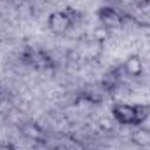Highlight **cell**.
<instances>
[{"instance_id": "6", "label": "cell", "mask_w": 150, "mask_h": 150, "mask_svg": "<svg viewBox=\"0 0 150 150\" xmlns=\"http://www.w3.org/2000/svg\"><path fill=\"white\" fill-rule=\"evenodd\" d=\"M105 89H103V86L100 84V86H87L86 89H82V93L79 94V100H82V101H87V103H93V105H100V103H103V100H105Z\"/></svg>"}, {"instance_id": "1", "label": "cell", "mask_w": 150, "mask_h": 150, "mask_svg": "<svg viewBox=\"0 0 150 150\" xmlns=\"http://www.w3.org/2000/svg\"><path fill=\"white\" fill-rule=\"evenodd\" d=\"M110 113L112 119L120 126L138 127L143 126L150 117V107L145 103H113Z\"/></svg>"}, {"instance_id": "7", "label": "cell", "mask_w": 150, "mask_h": 150, "mask_svg": "<svg viewBox=\"0 0 150 150\" xmlns=\"http://www.w3.org/2000/svg\"><path fill=\"white\" fill-rule=\"evenodd\" d=\"M122 68H124L126 75L136 79V77H142V75H143V68H145V67H143V61H142V58H140L138 54H129V56L126 58Z\"/></svg>"}, {"instance_id": "4", "label": "cell", "mask_w": 150, "mask_h": 150, "mask_svg": "<svg viewBox=\"0 0 150 150\" xmlns=\"http://www.w3.org/2000/svg\"><path fill=\"white\" fill-rule=\"evenodd\" d=\"M96 18H98V23L101 26H105L107 30H120L126 23V14L122 11H119L117 7L113 5H101L98 11H96Z\"/></svg>"}, {"instance_id": "3", "label": "cell", "mask_w": 150, "mask_h": 150, "mask_svg": "<svg viewBox=\"0 0 150 150\" xmlns=\"http://www.w3.org/2000/svg\"><path fill=\"white\" fill-rule=\"evenodd\" d=\"M21 61L38 72H51L56 68V61L52 59V56L49 52H45L44 49H33V47H26L21 52Z\"/></svg>"}, {"instance_id": "9", "label": "cell", "mask_w": 150, "mask_h": 150, "mask_svg": "<svg viewBox=\"0 0 150 150\" xmlns=\"http://www.w3.org/2000/svg\"><path fill=\"white\" fill-rule=\"evenodd\" d=\"M110 37V30H107L105 26H101V25H98L94 30H93V38L96 40V42H105V40H108Z\"/></svg>"}, {"instance_id": "10", "label": "cell", "mask_w": 150, "mask_h": 150, "mask_svg": "<svg viewBox=\"0 0 150 150\" xmlns=\"http://www.w3.org/2000/svg\"><path fill=\"white\" fill-rule=\"evenodd\" d=\"M0 150H18V149H16V145H14V143L5 142V143H0Z\"/></svg>"}, {"instance_id": "5", "label": "cell", "mask_w": 150, "mask_h": 150, "mask_svg": "<svg viewBox=\"0 0 150 150\" xmlns=\"http://www.w3.org/2000/svg\"><path fill=\"white\" fill-rule=\"evenodd\" d=\"M19 133L26 138V140H30V142H33V143H38V145H42V143H45V131H44V127L35 122V120H26V122H23L21 126H19Z\"/></svg>"}, {"instance_id": "11", "label": "cell", "mask_w": 150, "mask_h": 150, "mask_svg": "<svg viewBox=\"0 0 150 150\" xmlns=\"http://www.w3.org/2000/svg\"><path fill=\"white\" fill-rule=\"evenodd\" d=\"M49 150H70V147L65 145V143H56V145H52Z\"/></svg>"}, {"instance_id": "12", "label": "cell", "mask_w": 150, "mask_h": 150, "mask_svg": "<svg viewBox=\"0 0 150 150\" xmlns=\"http://www.w3.org/2000/svg\"><path fill=\"white\" fill-rule=\"evenodd\" d=\"M70 150H89L86 145H82V143H79V142H75L74 145L70 147Z\"/></svg>"}, {"instance_id": "2", "label": "cell", "mask_w": 150, "mask_h": 150, "mask_svg": "<svg viewBox=\"0 0 150 150\" xmlns=\"http://www.w3.org/2000/svg\"><path fill=\"white\" fill-rule=\"evenodd\" d=\"M79 11H75L72 7H67L65 11H54L49 14L47 18V26L51 30V33L54 35H67L75 25V18H79Z\"/></svg>"}, {"instance_id": "8", "label": "cell", "mask_w": 150, "mask_h": 150, "mask_svg": "<svg viewBox=\"0 0 150 150\" xmlns=\"http://www.w3.org/2000/svg\"><path fill=\"white\" fill-rule=\"evenodd\" d=\"M131 143L140 147V149H147L150 147V129L145 126H138L134 127V131L131 133Z\"/></svg>"}]
</instances>
